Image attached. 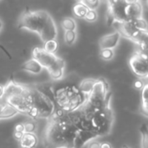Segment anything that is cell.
<instances>
[{
  "instance_id": "obj_1",
  "label": "cell",
  "mask_w": 148,
  "mask_h": 148,
  "mask_svg": "<svg viewBox=\"0 0 148 148\" xmlns=\"http://www.w3.org/2000/svg\"><path fill=\"white\" fill-rule=\"evenodd\" d=\"M79 128L74 124L70 111L56 108L48 120L43 145L46 148H75V140Z\"/></svg>"
},
{
  "instance_id": "obj_2",
  "label": "cell",
  "mask_w": 148,
  "mask_h": 148,
  "mask_svg": "<svg viewBox=\"0 0 148 148\" xmlns=\"http://www.w3.org/2000/svg\"><path fill=\"white\" fill-rule=\"evenodd\" d=\"M54 100L58 108L65 111H74L85 102L87 97L80 91L78 87L66 86L55 92Z\"/></svg>"
},
{
  "instance_id": "obj_3",
  "label": "cell",
  "mask_w": 148,
  "mask_h": 148,
  "mask_svg": "<svg viewBox=\"0 0 148 148\" xmlns=\"http://www.w3.org/2000/svg\"><path fill=\"white\" fill-rule=\"evenodd\" d=\"M90 123L93 132L98 137L107 136L111 134L114 123V114L111 107V101L102 108L93 113Z\"/></svg>"
},
{
  "instance_id": "obj_4",
  "label": "cell",
  "mask_w": 148,
  "mask_h": 148,
  "mask_svg": "<svg viewBox=\"0 0 148 148\" xmlns=\"http://www.w3.org/2000/svg\"><path fill=\"white\" fill-rule=\"evenodd\" d=\"M49 15L50 14L46 10L33 11L26 9L19 17L17 27L19 29L35 32L39 35Z\"/></svg>"
},
{
  "instance_id": "obj_5",
  "label": "cell",
  "mask_w": 148,
  "mask_h": 148,
  "mask_svg": "<svg viewBox=\"0 0 148 148\" xmlns=\"http://www.w3.org/2000/svg\"><path fill=\"white\" fill-rule=\"evenodd\" d=\"M111 100L112 94L109 90L108 83L104 79H96L92 91L87 96L86 101L88 104L94 111H97L102 108Z\"/></svg>"
},
{
  "instance_id": "obj_6",
  "label": "cell",
  "mask_w": 148,
  "mask_h": 148,
  "mask_svg": "<svg viewBox=\"0 0 148 148\" xmlns=\"http://www.w3.org/2000/svg\"><path fill=\"white\" fill-rule=\"evenodd\" d=\"M32 97V107H34L39 114V119L49 120L56 111V105L49 95L42 90L30 88Z\"/></svg>"
},
{
  "instance_id": "obj_7",
  "label": "cell",
  "mask_w": 148,
  "mask_h": 148,
  "mask_svg": "<svg viewBox=\"0 0 148 148\" xmlns=\"http://www.w3.org/2000/svg\"><path fill=\"white\" fill-rule=\"evenodd\" d=\"M3 101L5 103L14 107L19 113L28 114L29 111L32 108V97L30 88L27 87V89L23 93L4 98L3 99Z\"/></svg>"
},
{
  "instance_id": "obj_8",
  "label": "cell",
  "mask_w": 148,
  "mask_h": 148,
  "mask_svg": "<svg viewBox=\"0 0 148 148\" xmlns=\"http://www.w3.org/2000/svg\"><path fill=\"white\" fill-rule=\"evenodd\" d=\"M132 71L140 79H148V60L146 53L138 50L129 60Z\"/></svg>"
},
{
  "instance_id": "obj_9",
  "label": "cell",
  "mask_w": 148,
  "mask_h": 148,
  "mask_svg": "<svg viewBox=\"0 0 148 148\" xmlns=\"http://www.w3.org/2000/svg\"><path fill=\"white\" fill-rule=\"evenodd\" d=\"M32 57L37 60L42 68L48 69L55 63L58 56H56V54L46 51L43 47H36L32 50Z\"/></svg>"
},
{
  "instance_id": "obj_10",
  "label": "cell",
  "mask_w": 148,
  "mask_h": 148,
  "mask_svg": "<svg viewBox=\"0 0 148 148\" xmlns=\"http://www.w3.org/2000/svg\"><path fill=\"white\" fill-rule=\"evenodd\" d=\"M38 36L43 43L49 40L56 39L57 27H56V24L53 17L51 16V15H49L48 16V18H47V20Z\"/></svg>"
},
{
  "instance_id": "obj_11",
  "label": "cell",
  "mask_w": 148,
  "mask_h": 148,
  "mask_svg": "<svg viewBox=\"0 0 148 148\" xmlns=\"http://www.w3.org/2000/svg\"><path fill=\"white\" fill-rule=\"evenodd\" d=\"M117 24H118L117 30L121 33V35L127 38H129L131 40H134L140 31L136 28V26L132 19H129V20L121 23H117Z\"/></svg>"
},
{
  "instance_id": "obj_12",
  "label": "cell",
  "mask_w": 148,
  "mask_h": 148,
  "mask_svg": "<svg viewBox=\"0 0 148 148\" xmlns=\"http://www.w3.org/2000/svg\"><path fill=\"white\" fill-rule=\"evenodd\" d=\"M121 37V35L118 30H115L113 33L105 35L99 40V47L101 49H114L118 46Z\"/></svg>"
},
{
  "instance_id": "obj_13",
  "label": "cell",
  "mask_w": 148,
  "mask_h": 148,
  "mask_svg": "<svg viewBox=\"0 0 148 148\" xmlns=\"http://www.w3.org/2000/svg\"><path fill=\"white\" fill-rule=\"evenodd\" d=\"M96 138H98V136L92 130L79 128L75 140V148H83Z\"/></svg>"
},
{
  "instance_id": "obj_14",
  "label": "cell",
  "mask_w": 148,
  "mask_h": 148,
  "mask_svg": "<svg viewBox=\"0 0 148 148\" xmlns=\"http://www.w3.org/2000/svg\"><path fill=\"white\" fill-rule=\"evenodd\" d=\"M64 69H65V61L61 57H57L55 63L47 70L51 79L57 81L63 77Z\"/></svg>"
},
{
  "instance_id": "obj_15",
  "label": "cell",
  "mask_w": 148,
  "mask_h": 148,
  "mask_svg": "<svg viewBox=\"0 0 148 148\" xmlns=\"http://www.w3.org/2000/svg\"><path fill=\"white\" fill-rule=\"evenodd\" d=\"M26 89H27L26 86L21 85L17 82H15L14 81H10L4 86V95L3 99L12 95H20L23 93Z\"/></svg>"
},
{
  "instance_id": "obj_16",
  "label": "cell",
  "mask_w": 148,
  "mask_h": 148,
  "mask_svg": "<svg viewBox=\"0 0 148 148\" xmlns=\"http://www.w3.org/2000/svg\"><path fill=\"white\" fill-rule=\"evenodd\" d=\"M143 7L140 2H138L134 4H127L126 7V14L127 19H136L142 17Z\"/></svg>"
},
{
  "instance_id": "obj_17",
  "label": "cell",
  "mask_w": 148,
  "mask_h": 148,
  "mask_svg": "<svg viewBox=\"0 0 148 148\" xmlns=\"http://www.w3.org/2000/svg\"><path fill=\"white\" fill-rule=\"evenodd\" d=\"M21 69L26 72H29L30 74H33V75H38L40 74L42 71V66L38 62L37 60H36L35 58H31L29 60H28L27 62H25Z\"/></svg>"
},
{
  "instance_id": "obj_18",
  "label": "cell",
  "mask_w": 148,
  "mask_h": 148,
  "mask_svg": "<svg viewBox=\"0 0 148 148\" xmlns=\"http://www.w3.org/2000/svg\"><path fill=\"white\" fill-rule=\"evenodd\" d=\"M38 144V138L35 133H24L20 140L21 148H35Z\"/></svg>"
},
{
  "instance_id": "obj_19",
  "label": "cell",
  "mask_w": 148,
  "mask_h": 148,
  "mask_svg": "<svg viewBox=\"0 0 148 148\" xmlns=\"http://www.w3.org/2000/svg\"><path fill=\"white\" fill-rule=\"evenodd\" d=\"M133 41L139 46L140 51L148 53V29L140 31L138 36Z\"/></svg>"
},
{
  "instance_id": "obj_20",
  "label": "cell",
  "mask_w": 148,
  "mask_h": 148,
  "mask_svg": "<svg viewBox=\"0 0 148 148\" xmlns=\"http://www.w3.org/2000/svg\"><path fill=\"white\" fill-rule=\"evenodd\" d=\"M140 114L148 118V82L146 83L141 89V105Z\"/></svg>"
},
{
  "instance_id": "obj_21",
  "label": "cell",
  "mask_w": 148,
  "mask_h": 148,
  "mask_svg": "<svg viewBox=\"0 0 148 148\" xmlns=\"http://www.w3.org/2000/svg\"><path fill=\"white\" fill-rule=\"evenodd\" d=\"M95 82H96V79H92V78L84 79L80 82L78 88L87 97L90 94V92L92 91Z\"/></svg>"
},
{
  "instance_id": "obj_22",
  "label": "cell",
  "mask_w": 148,
  "mask_h": 148,
  "mask_svg": "<svg viewBox=\"0 0 148 148\" xmlns=\"http://www.w3.org/2000/svg\"><path fill=\"white\" fill-rule=\"evenodd\" d=\"M88 10H89L88 6L81 1L76 3L73 6V13L76 17H79V18H85Z\"/></svg>"
},
{
  "instance_id": "obj_23",
  "label": "cell",
  "mask_w": 148,
  "mask_h": 148,
  "mask_svg": "<svg viewBox=\"0 0 148 148\" xmlns=\"http://www.w3.org/2000/svg\"><path fill=\"white\" fill-rule=\"evenodd\" d=\"M19 112L14 107L6 103L5 106L3 107V108L2 109V111L0 112V120L11 118V117L15 116L16 114H17Z\"/></svg>"
},
{
  "instance_id": "obj_24",
  "label": "cell",
  "mask_w": 148,
  "mask_h": 148,
  "mask_svg": "<svg viewBox=\"0 0 148 148\" xmlns=\"http://www.w3.org/2000/svg\"><path fill=\"white\" fill-rule=\"evenodd\" d=\"M140 133L141 135V148H148V126L147 124H141Z\"/></svg>"
},
{
  "instance_id": "obj_25",
  "label": "cell",
  "mask_w": 148,
  "mask_h": 148,
  "mask_svg": "<svg viewBox=\"0 0 148 148\" xmlns=\"http://www.w3.org/2000/svg\"><path fill=\"white\" fill-rule=\"evenodd\" d=\"M62 27L66 30H75L76 29V23L72 17H65L62 20Z\"/></svg>"
},
{
  "instance_id": "obj_26",
  "label": "cell",
  "mask_w": 148,
  "mask_h": 148,
  "mask_svg": "<svg viewBox=\"0 0 148 148\" xmlns=\"http://www.w3.org/2000/svg\"><path fill=\"white\" fill-rule=\"evenodd\" d=\"M43 49L49 53L55 54L58 49V42H57L56 39L49 40V41L45 42L43 43Z\"/></svg>"
},
{
  "instance_id": "obj_27",
  "label": "cell",
  "mask_w": 148,
  "mask_h": 148,
  "mask_svg": "<svg viewBox=\"0 0 148 148\" xmlns=\"http://www.w3.org/2000/svg\"><path fill=\"white\" fill-rule=\"evenodd\" d=\"M76 40V32L75 30H66L64 33V41L66 44L72 45Z\"/></svg>"
},
{
  "instance_id": "obj_28",
  "label": "cell",
  "mask_w": 148,
  "mask_h": 148,
  "mask_svg": "<svg viewBox=\"0 0 148 148\" xmlns=\"http://www.w3.org/2000/svg\"><path fill=\"white\" fill-rule=\"evenodd\" d=\"M136 26V28L139 29V30H147L148 29V24L147 23V21L143 18V17H140V18H136V19H132Z\"/></svg>"
},
{
  "instance_id": "obj_29",
  "label": "cell",
  "mask_w": 148,
  "mask_h": 148,
  "mask_svg": "<svg viewBox=\"0 0 148 148\" xmlns=\"http://www.w3.org/2000/svg\"><path fill=\"white\" fill-rule=\"evenodd\" d=\"M114 49H101V51H100V56L104 61H109V60H111L114 57Z\"/></svg>"
},
{
  "instance_id": "obj_30",
  "label": "cell",
  "mask_w": 148,
  "mask_h": 148,
  "mask_svg": "<svg viewBox=\"0 0 148 148\" xmlns=\"http://www.w3.org/2000/svg\"><path fill=\"white\" fill-rule=\"evenodd\" d=\"M23 126L25 133H35L36 130V125L34 121H25L23 122Z\"/></svg>"
},
{
  "instance_id": "obj_31",
  "label": "cell",
  "mask_w": 148,
  "mask_h": 148,
  "mask_svg": "<svg viewBox=\"0 0 148 148\" xmlns=\"http://www.w3.org/2000/svg\"><path fill=\"white\" fill-rule=\"evenodd\" d=\"M97 12L95 10H93V9H89V10L88 11L86 16H85V19L88 22H95L96 19H97Z\"/></svg>"
},
{
  "instance_id": "obj_32",
  "label": "cell",
  "mask_w": 148,
  "mask_h": 148,
  "mask_svg": "<svg viewBox=\"0 0 148 148\" xmlns=\"http://www.w3.org/2000/svg\"><path fill=\"white\" fill-rule=\"evenodd\" d=\"M82 2L86 3L89 9H93V10H95L100 3V0H83Z\"/></svg>"
},
{
  "instance_id": "obj_33",
  "label": "cell",
  "mask_w": 148,
  "mask_h": 148,
  "mask_svg": "<svg viewBox=\"0 0 148 148\" xmlns=\"http://www.w3.org/2000/svg\"><path fill=\"white\" fill-rule=\"evenodd\" d=\"M88 148H101V142L96 140H92L88 143Z\"/></svg>"
},
{
  "instance_id": "obj_34",
  "label": "cell",
  "mask_w": 148,
  "mask_h": 148,
  "mask_svg": "<svg viewBox=\"0 0 148 148\" xmlns=\"http://www.w3.org/2000/svg\"><path fill=\"white\" fill-rule=\"evenodd\" d=\"M14 131L25 133V132H24V126H23V123H17V124L15 126V127H14Z\"/></svg>"
},
{
  "instance_id": "obj_35",
  "label": "cell",
  "mask_w": 148,
  "mask_h": 148,
  "mask_svg": "<svg viewBox=\"0 0 148 148\" xmlns=\"http://www.w3.org/2000/svg\"><path fill=\"white\" fill-rule=\"evenodd\" d=\"M144 83H143V82L141 81V80H138V81H136L135 82H134V88H136V89H138V90H141L142 88H143V87H144Z\"/></svg>"
},
{
  "instance_id": "obj_36",
  "label": "cell",
  "mask_w": 148,
  "mask_h": 148,
  "mask_svg": "<svg viewBox=\"0 0 148 148\" xmlns=\"http://www.w3.org/2000/svg\"><path fill=\"white\" fill-rule=\"evenodd\" d=\"M23 134H24V133L17 132V131H14V133H13V137H14L16 140L20 141V140H21V139H22V138H23Z\"/></svg>"
},
{
  "instance_id": "obj_37",
  "label": "cell",
  "mask_w": 148,
  "mask_h": 148,
  "mask_svg": "<svg viewBox=\"0 0 148 148\" xmlns=\"http://www.w3.org/2000/svg\"><path fill=\"white\" fill-rule=\"evenodd\" d=\"M0 49H2V51H3V53H4V54H5V55H6V56L9 57V58H10V59H11V56H10V52H9V51H8V50H7V49L4 48V46H3L2 44H0Z\"/></svg>"
},
{
  "instance_id": "obj_38",
  "label": "cell",
  "mask_w": 148,
  "mask_h": 148,
  "mask_svg": "<svg viewBox=\"0 0 148 148\" xmlns=\"http://www.w3.org/2000/svg\"><path fill=\"white\" fill-rule=\"evenodd\" d=\"M101 148H113V147L109 142H102L101 143Z\"/></svg>"
},
{
  "instance_id": "obj_39",
  "label": "cell",
  "mask_w": 148,
  "mask_h": 148,
  "mask_svg": "<svg viewBox=\"0 0 148 148\" xmlns=\"http://www.w3.org/2000/svg\"><path fill=\"white\" fill-rule=\"evenodd\" d=\"M4 95V86L0 84V100H3Z\"/></svg>"
},
{
  "instance_id": "obj_40",
  "label": "cell",
  "mask_w": 148,
  "mask_h": 148,
  "mask_svg": "<svg viewBox=\"0 0 148 148\" xmlns=\"http://www.w3.org/2000/svg\"><path fill=\"white\" fill-rule=\"evenodd\" d=\"M124 2L127 4H134V3H136L138 2H140V0H124Z\"/></svg>"
},
{
  "instance_id": "obj_41",
  "label": "cell",
  "mask_w": 148,
  "mask_h": 148,
  "mask_svg": "<svg viewBox=\"0 0 148 148\" xmlns=\"http://www.w3.org/2000/svg\"><path fill=\"white\" fill-rule=\"evenodd\" d=\"M120 1H121V0H108V5H113L114 3H117Z\"/></svg>"
},
{
  "instance_id": "obj_42",
  "label": "cell",
  "mask_w": 148,
  "mask_h": 148,
  "mask_svg": "<svg viewBox=\"0 0 148 148\" xmlns=\"http://www.w3.org/2000/svg\"><path fill=\"white\" fill-rule=\"evenodd\" d=\"M5 104H6V103H5L3 100H0V112H1L2 109L3 108V107L5 106Z\"/></svg>"
},
{
  "instance_id": "obj_43",
  "label": "cell",
  "mask_w": 148,
  "mask_h": 148,
  "mask_svg": "<svg viewBox=\"0 0 148 148\" xmlns=\"http://www.w3.org/2000/svg\"><path fill=\"white\" fill-rule=\"evenodd\" d=\"M3 22H2V20L0 19V31H1L2 29H3Z\"/></svg>"
},
{
  "instance_id": "obj_44",
  "label": "cell",
  "mask_w": 148,
  "mask_h": 148,
  "mask_svg": "<svg viewBox=\"0 0 148 148\" xmlns=\"http://www.w3.org/2000/svg\"><path fill=\"white\" fill-rule=\"evenodd\" d=\"M121 148H130L129 147H127V146H126V145H124V146H122Z\"/></svg>"
},
{
  "instance_id": "obj_45",
  "label": "cell",
  "mask_w": 148,
  "mask_h": 148,
  "mask_svg": "<svg viewBox=\"0 0 148 148\" xmlns=\"http://www.w3.org/2000/svg\"><path fill=\"white\" fill-rule=\"evenodd\" d=\"M80 1H81V2H82V1H83V0H80Z\"/></svg>"
},
{
  "instance_id": "obj_46",
  "label": "cell",
  "mask_w": 148,
  "mask_h": 148,
  "mask_svg": "<svg viewBox=\"0 0 148 148\" xmlns=\"http://www.w3.org/2000/svg\"><path fill=\"white\" fill-rule=\"evenodd\" d=\"M147 6H148V0H147Z\"/></svg>"
}]
</instances>
